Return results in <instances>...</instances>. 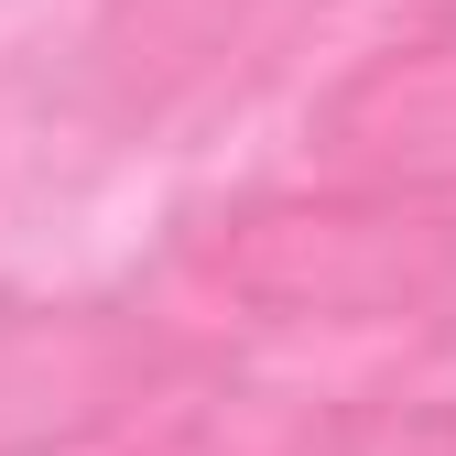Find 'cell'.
I'll use <instances>...</instances> for the list:
<instances>
[{"instance_id":"obj_1","label":"cell","mask_w":456,"mask_h":456,"mask_svg":"<svg viewBox=\"0 0 456 456\" xmlns=\"http://www.w3.org/2000/svg\"><path fill=\"white\" fill-rule=\"evenodd\" d=\"M337 152L391 163V175H456V44H413L337 98Z\"/></svg>"},{"instance_id":"obj_2","label":"cell","mask_w":456,"mask_h":456,"mask_svg":"<svg viewBox=\"0 0 456 456\" xmlns=\"http://www.w3.org/2000/svg\"><path fill=\"white\" fill-rule=\"evenodd\" d=\"M305 456H456V413H424V403H370L348 424H326Z\"/></svg>"}]
</instances>
